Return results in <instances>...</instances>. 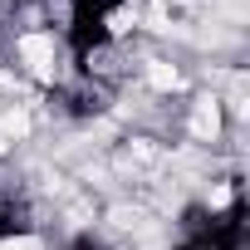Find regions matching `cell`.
Here are the masks:
<instances>
[{
  "label": "cell",
  "instance_id": "obj_1",
  "mask_svg": "<svg viewBox=\"0 0 250 250\" xmlns=\"http://www.w3.org/2000/svg\"><path fill=\"white\" fill-rule=\"evenodd\" d=\"M10 59H15V74H30L35 83H59L64 79V40H59V30H15Z\"/></svg>",
  "mask_w": 250,
  "mask_h": 250
},
{
  "label": "cell",
  "instance_id": "obj_2",
  "mask_svg": "<svg viewBox=\"0 0 250 250\" xmlns=\"http://www.w3.org/2000/svg\"><path fill=\"white\" fill-rule=\"evenodd\" d=\"M0 250H49L35 230H20V235H0Z\"/></svg>",
  "mask_w": 250,
  "mask_h": 250
}]
</instances>
